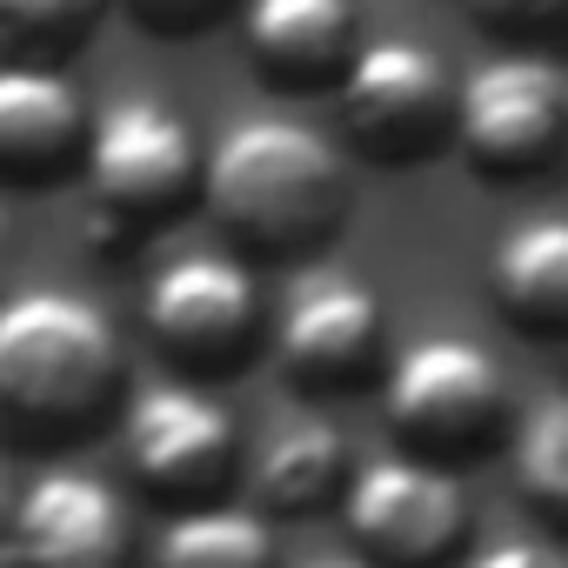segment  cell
<instances>
[{
  "label": "cell",
  "mask_w": 568,
  "mask_h": 568,
  "mask_svg": "<svg viewBox=\"0 0 568 568\" xmlns=\"http://www.w3.org/2000/svg\"><path fill=\"white\" fill-rule=\"evenodd\" d=\"M201 194L247 254L288 261V254L322 247L342 227L348 174H342L335 141H322L308 121L261 114L214 141Z\"/></svg>",
  "instance_id": "6da1fadb"
},
{
  "label": "cell",
  "mask_w": 568,
  "mask_h": 568,
  "mask_svg": "<svg viewBox=\"0 0 568 568\" xmlns=\"http://www.w3.org/2000/svg\"><path fill=\"white\" fill-rule=\"evenodd\" d=\"M121 388L114 322L68 295L34 288L0 308V408L28 442L81 435Z\"/></svg>",
  "instance_id": "7a4b0ae2"
},
{
  "label": "cell",
  "mask_w": 568,
  "mask_h": 568,
  "mask_svg": "<svg viewBox=\"0 0 568 568\" xmlns=\"http://www.w3.org/2000/svg\"><path fill=\"white\" fill-rule=\"evenodd\" d=\"M88 187L108 221H174L194 187H207V161L187 134V121L168 101L121 94L94 114V148H88Z\"/></svg>",
  "instance_id": "3957f363"
},
{
  "label": "cell",
  "mask_w": 568,
  "mask_h": 568,
  "mask_svg": "<svg viewBox=\"0 0 568 568\" xmlns=\"http://www.w3.org/2000/svg\"><path fill=\"white\" fill-rule=\"evenodd\" d=\"M388 422L428 462L488 448L508 422L501 362L462 335H428V342L402 348L388 368Z\"/></svg>",
  "instance_id": "277c9868"
},
{
  "label": "cell",
  "mask_w": 568,
  "mask_h": 568,
  "mask_svg": "<svg viewBox=\"0 0 568 568\" xmlns=\"http://www.w3.org/2000/svg\"><path fill=\"white\" fill-rule=\"evenodd\" d=\"M455 108H462V88H448L442 54L402 34L362 41L342 81V128L382 168H415L422 154H435L442 134H455Z\"/></svg>",
  "instance_id": "5b68a950"
},
{
  "label": "cell",
  "mask_w": 568,
  "mask_h": 568,
  "mask_svg": "<svg viewBox=\"0 0 568 568\" xmlns=\"http://www.w3.org/2000/svg\"><path fill=\"white\" fill-rule=\"evenodd\" d=\"M455 141L475 174H495V181L541 174L568 141V74L541 54L481 61L462 81Z\"/></svg>",
  "instance_id": "8992f818"
},
{
  "label": "cell",
  "mask_w": 568,
  "mask_h": 568,
  "mask_svg": "<svg viewBox=\"0 0 568 568\" xmlns=\"http://www.w3.org/2000/svg\"><path fill=\"white\" fill-rule=\"evenodd\" d=\"M121 448L134 481L154 501H181V508H207V495L227 481L234 468V415L187 382H154L134 395L128 422H121Z\"/></svg>",
  "instance_id": "52a82bcc"
},
{
  "label": "cell",
  "mask_w": 568,
  "mask_h": 568,
  "mask_svg": "<svg viewBox=\"0 0 568 568\" xmlns=\"http://www.w3.org/2000/svg\"><path fill=\"white\" fill-rule=\"evenodd\" d=\"M468 528V501L448 468L422 455H382L348 481V535L382 568H435Z\"/></svg>",
  "instance_id": "ba28073f"
},
{
  "label": "cell",
  "mask_w": 568,
  "mask_h": 568,
  "mask_svg": "<svg viewBox=\"0 0 568 568\" xmlns=\"http://www.w3.org/2000/svg\"><path fill=\"white\" fill-rule=\"evenodd\" d=\"M261 288L234 254H181L148 288V335L181 368H234L254 342Z\"/></svg>",
  "instance_id": "9c48e42d"
},
{
  "label": "cell",
  "mask_w": 568,
  "mask_h": 568,
  "mask_svg": "<svg viewBox=\"0 0 568 568\" xmlns=\"http://www.w3.org/2000/svg\"><path fill=\"white\" fill-rule=\"evenodd\" d=\"M8 568H128V508L88 468H48L14 508Z\"/></svg>",
  "instance_id": "30bf717a"
},
{
  "label": "cell",
  "mask_w": 568,
  "mask_h": 568,
  "mask_svg": "<svg viewBox=\"0 0 568 568\" xmlns=\"http://www.w3.org/2000/svg\"><path fill=\"white\" fill-rule=\"evenodd\" d=\"M274 355L302 388H355L382 355V302L348 274H308L281 308Z\"/></svg>",
  "instance_id": "8fae6325"
},
{
  "label": "cell",
  "mask_w": 568,
  "mask_h": 568,
  "mask_svg": "<svg viewBox=\"0 0 568 568\" xmlns=\"http://www.w3.org/2000/svg\"><path fill=\"white\" fill-rule=\"evenodd\" d=\"M94 114L81 108L74 81L54 68H0V168L21 187H41L88 161Z\"/></svg>",
  "instance_id": "7c38bea8"
},
{
  "label": "cell",
  "mask_w": 568,
  "mask_h": 568,
  "mask_svg": "<svg viewBox=\"0 0 568 568\" xmlns=\"http://www.w3.org/2000/svg\"><path fill=\"white\" fill-rule=\"evenodd\" d=\"M254 74L274 88H322L355 68V8L348 0H254L247 8Z\"/></svg>",
  "instance_id": "4fadbf2b"
},
{
  "label": "cell",
  "mask_w": 568,
  "mask_h": 568,
  "mask_svg": "<svg viewBox=\"0 0 568 568\" xmlns=\"http://www.w3.org/2000/svg\"><path fill=\"white\" fill-rule=\"evenodd\" d=\"M495 302L521 335H568V214H535L495 247Z\"/></svg>",
  "instance_id": "5bb4252c"
},
{
  "label": "cell",
  "mask_w": 568,
  "mask_h": 568,
  "mask_svg": "<svg viewBox=\"0 0 568 568\" xmlns=\"http://www.w3.org/2000/svg\"><path fill=\"white\" fill-rule=\"evenodd\" d=\"M348 481V448L328 422L295 415V422H274L261 435V448L247 455V488L254 501H267L274 515H308L322 508L335 488Z\"/></svg>",
  "instance_id": "9a60e30c"
},
{
  "label": "cell",
  "mask_w": 568,
  "mask_h": 568,
  "mask_svg": "<svg viewBox=\"0 0 568 568\" xmlns=\"http://www.w3.org/2000/svg\"><path fill=\"white\" fill-rule=\"evenodd\" d=\"M154 568H274V535L247 508H181L161 528Z\"/></svg>",
  "instance_id": "2e32d148"
},
{
  "label": "cell",
  "mask_w": 568,
  "mask_h": 568,
  "mask_svg": "<svg viewBox=\"0 0 568 568\" xmlns=\"http://www.w3.org/2000/svg\"><path fill=\"white\" fill-rule=\"evenodd\" d=\"M515 481L555 528H568V395H548V402H535L521 415V428H515Z\"/></svg>",
  "instance_id": "e0dca14e"
},
{
  "label": "cell",
  "mask_w": 568,
  "mask_h": 568,
  "mask_svg": "<svg viewBox=\"0 0 568 568\" xmlns=\"http://www.w3.org/2000/svg\"><path fill=\"white\" fill-rule=\"evenodd\" d=\"M94 28V8H81V0H8L0 8V34H8L21 54H61L68 41H81Z\"/></svg>",
  "instance_id": "ac0fdd59"
},
{
  "label": "cell",
  "mask_w": 568,
  "mask_h": 568,
  "mask_svg": "<svg viewBox=\"0 0 568 568\" xmlns=\"http://www.w3.org/2000/svg\"><path fill=\"white\" fill-rule=\"evenodd\" d=\"M561 21H568L561 0H541V8H501V0H475V28H488V34H548V28H561Z\"/></svg>",
  "instance_id": "d6986e66"
},
{
  "label": "cell",
  "mask_w": 568,
  "mask_h": 568,
  "mask_svg": "<svg viewBox=\"0 0 568 568\" xmlns=\"http://www.w3.org/2000/svg\"><path fill=\"white\" fill-rule=\"evenodd\" d=\"M134 21L161 28V34H194V28L221 21V8H214V0H187V8H181V0H161V8H154V0H134Z\"/></svg>",
  "instance_id": "ffe728a7"
},
{
  "label": "cell",
  "mask_w": 568,
  "mask_h": 568,
  "mask_svg": "<svg viewBox=\"0 0 568 568\" xmlns=\"http://www.w3.org/2000/svg\"><path fill=\"white\" fill-rule=\"evenodd\" d=\"M462 568H568V561L555 548H541V541H495V548L468 555Z\"/></svg>",
  "instance_id": "44dd1931"
},
{
  "label": "cell",
  "mask_w": 568,
  "mask_h": 568,
  "mask_svg": "<svg viewBox=\"0 0 568 568\" xmlns=\"http://www.w3.org/2000/svg\"><path fill=\"white\" fill-rule=\"evenodd\" d=\"M302 568H368V561H302Z\"/></svg>",
  "instance_id": "7402d4cb"
}]
</instances>
